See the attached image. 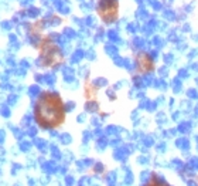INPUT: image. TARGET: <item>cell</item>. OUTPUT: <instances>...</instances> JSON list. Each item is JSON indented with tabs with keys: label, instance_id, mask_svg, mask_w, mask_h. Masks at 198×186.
<instances>
[{
	"label": "cell",
	"instance_id": "7a4b0ae2",
	"mask_svg": "<svg viewBox=\"0 0 198 186\" xmlns=\"http://www.w3.org/2000/svg\"><path fill=\"white\" fill-rule=\"evenodd\" d=\"M145 186H170L168 183H167L164 179H161L159 175H156V173H153V175L150 176V179L147 182H146Z\"/></svg>",
	"mask_w": 198,
	"mask_h": 186
},
{
	"label": "cell",
	"instance_id": "6da1fadb",
	"mask_svg": "<svg viewBox=\"0 0 198 186\" xmlns=\"http://www.w3.org/2000/svg\"><path fill=\"white\" fill-rule=\"evenodd\" d=\"M34 117L41 128H57L64 122L65 110L62 99L55 93H43L34 108Z\"/></svg>",
	"mask_w": 198,
	"mask_h": 186
}]
</instances>
